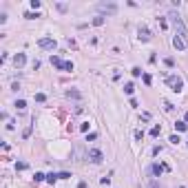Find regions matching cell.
<instances>
[{
  "mask_svg": "<svg viewBox=\"0 0 188 188\" xmlns=\"http://www.w3.org/2000/svg\"><path fill=\"white\" fill-rule=\"evenodd\" d=\"M51 64L55 69H64V71H73V62H62L60 58H58V55H53L51 58Z\"/></svg>",
  "mask_w": 188,
  "mask_h": 188,
  "instance_id": "cell-4",
  "label": "cell"
},
{
  "mask_svg": "<svg viewBox=\"0 0 188 188\" xmlns=\"http://www.w3.org/2000/svg\"><path fill=\"white\" fill-rule=\"evenodd\" d=\"M179 142H181V139L177 135H171V144H179Z\"/></svg>",
  "mask_w": 188,
  "mask_h": 188,
  "instance_id": "cell-25",
  "label": "cell"
},
{
  "mask_svg": "<svg viewBox=\"0 0 188 188\" xmlns=\"http://www.w3.org/2000/svg\"><path fill=\"white\" fill-rule=\"evenodd\" d=\"M184 122H188V113H186V115H184Z\"/></svg>",
  "mask_w": 188,
  "mask_h": 188,
  "instance_id": "cell-29",
  "label": "cell"
},
{
  "mask_svg": "<svg viewBox=\"0 0 188 188\" xmlns=\"http://www.w3.org/2000/svg\"><path fill=\"white\" fill-rule=\"evenodd\" d=\"M151 82H153V77L148 75V73H144V84H151Z\"/></svg>",
  "mask_w": 188,
  "mask_h": 188,
  "instance_id": "cell-24",
  "label": "cell"
},
{
  "mask_svg": "<svg viewBox=\"0 0 188 188\" xmlns=\"http://www.w3.org/2000/svg\"><path fill=\"white\" fill-rule=\"evenodd\" d=\"M67 97H75V100H77L80 93H77V91H67Z\"/></svg>",
  "mask_w": 188,
  "mask_h": 188,
  "instance_id": "cell-20",
  "label": "cell"
},
{
  "mask_svg": "<svg viewBox=\"0 0 188 188\" xmlns=\"http://www.w3.org/2000/svg\"><path fill=\"white\" fill-rule=\"evenodd\" d=\"M77 188H86V181H80V184H77Z\"/></svg>",
  "mask_w": 188,
  "mask_h": 188,
  "instance_id": "cell-28",
  "label": "cell"
},
{
  "mask_svg": "<svg viewBox=\"0 0 188 188\" xmlns=\"http://www.w3.org/2000/svg\"><path fill=\"white\" fill-rule=\"evenodd\" d=\"M27 62V55L25 53H18V55H13V64H16V69H22Z\"/></svg>",
  "mask_w": 188,
  "mask_h": 188,
  "instance_id": "cell-8",
  "label": "cell"
},
{
  "mask_svg": "<svg viewBox=\"0 0 188 188\" xmlns=\"http://www.w3.org/2000/svg\"><path fill=\"white\" fill-rule=\"evenodd\" d=\"M168 18L173 20V25H175V29H177V35H179L181 40L186 42V47H188V29H186V25H184V20L179 18V13L171 11V13H168Z\"/></svg>",
  "mask_w": 188,
  "mask_h": 188,
  "instance_id": "cell-1",
  "label": "cell"
},
{
  "mask_svg": "<svg viewBox=\"0 0 188 188\" xmlns=\"http://www.w3.org/2000/svg\"><path fill=\"white\" fill-rule=\"evenodd\" d=\"M159 133H162V126H153V128H151V135H153V137H157Z\"/></svg>",
  "mask_w": 188,
  "mask_h": 188,
  "instance_id": "cell-16",
  "label": "cell"
},
{
  "mask_svg": "<svg viewBox=\"0 0 188 188\" xmlns=\"http://www.w3.org/2000/svg\"><path fill=\"white\" fill-rule=\"evenodd\" d=\"M175 128H177L179 133H184V131L188 128V124H186V122H175Z\"/></svg>",
  "mask_w": 188,
  "mask_h": 188,
  "instance_id": "cell-11",
  "label": "cell"
},
{
  "mask_svg": "<svg viewBox=\"0 0 188 188\" xmlns=\"http://www.w3.org/2000/svg\"><path fill=\"white\" fill-rule=\"evenodd\" d=\"M69 177H71L69 173H58V179H69Z\"/></svg>",
  "mask_w": 188,
  "mask_h": 188,
  "instance_id": "cell-23",
  "label": "cell"
},
{
  "mask_svg": "<svg viewBox=\"0 0 188 188\" xmlns=\"http://www.w3.org/2000/svg\"><path fill=\"white\" fill-rule=\"evenodd\" d=\"M164 171H168V166H162V164H153V173H155V175H162Z\"/></svg>",
  "mask_w": 188,
  "mask_h": 188,
  "instance_id": "cell-10",
  "label": "cell"
},
{
  "mask_svg": "<svg viewBox=\"0 0 188 188\" xmlns=\"http://www.w3.org/2000/svg\"><path fill=\"white\" fill-rule=\"evenodd\" d=\"M173 47H175L177 51H186V49H188V47H186V42L181 40L179 35H175V38H173Z\"/></svg>",
  "mask_w": 188,
  "mask_h": 188,
  "instance_id": "cell-7",
  "label": "cell"
},
{
  "mask_svg": "<svg viewBox=\"0 0 188 188\" xmlns=\"http://www.w3.org/2000/svg\"><path fill=\"white\" fill-rule=\"evenodd\" d=\"M166 67H175V60H173V58H166Z\"/></svg>",
  "mask_w": 188,
  "mask_h": 188,
  "instance_id": "cell-27",
  "label": "cell"
},
{
  "mask_svg": "<svg viewBox=\"0 0 188 188\" xmlns=\"http://www.w3.org/2000/svg\"><path fill=\"white\" fill-rule=\"evenodd\" d=\"M27 168V162H18L16 164V171H25Z\"/></svg>",
  "mask_w": 188,
  "mask_h": 188,
  "instance_id": "cell-19",
  "label": "cell"
},
{
  "mask_svg": "<svg viewBox=\"0 0 188 188\" xmlns=\"http://www.w3.org/2000/svg\"><path fill=\"white\" fill-rule=\"evenodd\" d=\"M16 109H18V111H25V109H27V102H25V100H18V102H16Z\"/></svg>",
  "mask_w": 188,
  "mask_h": 188,
  "instance_id": "cell-14",
  "label": "cell"
},
{
  "mask_svg": "<svg viewBox=\"0 0 188 188\" xmlns=\"http://www.w3.org/2000/svg\"><path fill=\"white\" fill-rule=\"evenodd\" d=\"M38 47H40V49H55L58 42H55L53 38H42V40H38Z\"/></svg>",
  "mask_w": 188,
  "mask_h": 188,
  "instance_id": "cell-6",
  "label": "cell"
},
{
  "mask_svg": "<svg viewBox=\"0 0 188 188\" xmlns=\"http://www.w3.org/2000/svg\"><path fill=\"white\" fill-rule=\"evenodd\" d=\"M97 11H102V13H117V5H113V2H100Z\"/></svg>",
  "mask_w": 188,
  "mask_h": 188,
  "instance_id": "cell-5",
  "label": "cell"
},
{
  "mask_svg": "<svg viewBox=\"0 0 188 188\" xmlns=\"http://www.w3.org/2000/svg\"><path fill=\"white\" fill-rule=\"evenodd\" d=\"M93 25H95V27H102V25H104V18H102V16L93 18Z\"/></svg>",
  "mask_w": 188,
  "mask_h": 188,
  "instance_id": "cell-17",
  "label": "cell"
},
{
  "mask_svg": "<svg viewBox=\"0 0 188 188\" xmlns=\"http://www.w3.org/2000/svg\"><path fill=\"white\" fill-rule=\"evenodd\" d=\"M139 38H142V40H151V31H148L146 27H139Z\"/></svg>",
  "mask_w": 188,
  "mask_h": 188,
  "instance_id": "cell-9",
  "label": "cell"
},
{
  "mask_svg": "<svg viewBox=\"0 0 188 188\" xmlns=\"http://www.w3.org/2000/svg\"><path fill=\"white\" fill-rule=\"evenodd\" d=\"M164 109H166V111H173V109H175V106H173L171 102H164Z\"/></svg>",
  "mask_w": 188,
  "mask_h": 188,
  "instance_id": "cell-26",
  "label": "cell"
},
{
  "mask_svg": "<svg viewBox=\"0 0 188 188\" xmlns=\"http://www.w3.org/2000/svg\"><path fill=\"white\" fill-rule=\"evenodd\" d=\"M47 181H49V184H55V181H58V173H51V175H47Z\"/></svg>",
  "mask_w": 188,
  "mask_h": 188,
  "instance_id": "cell-13",
  "label": "cell"
},
{
  "mask_svg": "<svg viewBox=\"0 0 188 188\" xmlns=\"http://www.w3.org/2000/svg\"><path fill=\"white\" fill-rule=\"evenodd\" d=\"M25 18H29V20H33V18H40V16H38V13H31V11H27V13H25Z\"/></svg>",
  "mask_w": 188,
  "mask_h": 188,
  "instance_id": "cell-22",
  "label": "cell"
},
{
  "mask_svg": "<svg viewBox=\"0 0 188 188\" xmlns=\"http://www.w3.org/2000/svg\"><path fill=\"white\" fill-rule=\"evenodd\" d=\"M166 84L171 86L175 93H181L184 91V80L179 75H166Z\"/></svg>",
  "mask_w": 188,
  "mask_h": 188,
  "instance_id": "cell-2",
  "label": "cell"
},
{
  "mask_svg": "<svg viewBox=\"0 0 188 188\" xmlns=\"http://www.w3.org/2000/svg\"><path fill=\"white\" fill-rule=\"evenodd\" d=\"M35 100H38V102H44V100H47V95H44V93H35Z\"/></svg>",
  "mask_w": 188,
  "mask_h": 188,
  "instance_id": "cell-21",
  "label": "cell"
},
{
  "mask_svg": "<svg viewBox=\"0 0 188 188\" xmlns=\"http://www.w3.org/2000/svg\"><path fill=\"white\" fill-rule=\"evenodd\" d=\"M131 73H133L135 77H139V75H142V69H139V67H133V69H131Z\"/></svg>",
  "mask_w": 188,
  "mask_h": 188,
  "instance_id": "cell-18",
  "label": "cell"
},
{
  "mask_svg": "<svg viewBox=\"0 0 188 188\" xmlns=\"http://www.w3.org/2000/svg\"><path fill=\"white\" fill-rule=\"evenodd\" d=\"M42 179H47V175H42V173H35V177H33V181H35V184H40Z\"/></svg>",
  "mask_w": 188,
  "mask_h": 188,
  "instance_id": "cell-15",
  "label": "cell"
},
{
  "mask_svg": "<svg viewBox=\"0 0 188 188\" xmlns=\"http://www.w3.org/2000/svg\"><path fill=\"white\" fill-rule=\"evenodd\" d=\"M86 159H91L93 164H100L104 159V155H102V151H97V148H89V151H86Z\"/></svg>",
  "mask_w": 188,
  "mask_h": 188,
  "instance_id": "cell-3",
  "label": "cell"
},
{
  "mask_svg": "<svg viewBox=\"0 0 188 188\" xmlns=\"http://www.w3.org/2000/svg\"><path fill=\"white\" fill-rule=\"evenodd\" d=\"M124 91H126V95H133V91H135V84H133V82H128V84L124 86Z\"/></svg>",
  "mask_w": 188,
  "mask_h": 188,
  "instance_id": "cell-12",
  "label": "cell"
}]
</instances>
